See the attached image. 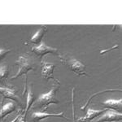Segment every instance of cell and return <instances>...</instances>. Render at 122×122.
<instances>
[{
	"label": "cell",
	"mask_w": 122,
	"mask_h": 122,
	"mask_svg": "<svg viewBox=\"0 0 122 122\" xmlns=\"http://www.w3.org/2000/svg\"><path fill=\"white\" fill-rule=\"evenodd\" d=\"M58 90H59V86H54L48 93L42 94L33 103L32 107L39 108L42 112H45L51 104H58L60 103V101L56 99V94Z\"/></svg>",
	"instance_id": "obj_1"
},
{
	"label": "cell",
	"mask_w": 122,
	"mask_h": 122,
	"mask_svg": "<svg viewBox=\"0 0 122 122\" xmlns=\"http://www.w3.org/2000/svg\"><path fill=\"white\" fill-rule=\"evenodd\" d=\"M60 60L63 63L64 65H65L67 68L72 72H75L76 75L81 76H88V74L86 72V66L80 62L79 60H76L73 57H63L60 56Z\"/></svg>",
	"instance_id": "obj_2"
},
{
	"label": "cell",
	"mask_w": 122,
	"mask_h": 122,
	"mask_svg": "<svg viewBox=\"0 0 122 122\" xmlns=\"http://www.w3.org/2000/svg\"><path fill=\"white\" fill-rule=\"evenodd\" d=\"M15 64L19 66L18 72H17V73L15 74L14 76H12V77L11 78V80H15V79H16V78H18L19 76H21L22 75H27V73H28L29 71L33 70V68H34L33 66L30 64L29 59L25 58V57L23 56H19L18 60L15 62Z\"/></svg>",
	"instance_id": "obj_3"
},
{
	"label": "cell",
	"mask_w": 122,
	"mask_h": 122,
	"mask_svg": "<svg viewBox=\"0 0 122 122\" xmlns=\"http://www.w3.org/2000/svg\"><path fill=\"white\" fill-rule=\"evenodd\" d=\"M31 51H32L37 56H38L40 59L42 58L43 56H46L47 54L58 55V49L47 46V45L45 44V42H41L40 44H39V46H38L32 47Z\"/></svg>",
	"instance_id": "obj_4"
},
{
	"label": "cell",
	"mask_w": 122,
	"mask_h": 122,
	"mask_svg": "<svg viewBox=\"0 0 122 122\" xmlns=\"http://www.w3.org/2000/svg\"><path fill=\"white\" fill-rule=\"evenodd\" d=\"M122 120V114L121 112H117L115 111H107L103 114H102L95 122H113V121H119Z\"/></svg>",
	"instance_id": "obj_5"
},
{
	"label": "cell",
	"mask_w": 122,
	"mask_h": 122,
	"mask_svg": "<svg viewBox=\"0 0 122 122\" xmlns=\"http://www.w3.org/2000/svg\"><path fill=\"white\" fill-rule=\"evenodd\" d=\"M64 112L60 113H46L45 112H36L33 113L32 115V120L33 122H39L43 119H46L48 117H62L65 118L66 120H68V118L64 117Z\"/></svg>",
	"instance_id": "obj_6"
},
{
	"label": "cell",
	"mask_w": 122,
	"mask_h": 122,
	"mask_svg": "<svg viewBox=\"0 0 122 122\" xmlns=\"http://www.w3.org/2000/svg\"><path fill=\"white\" fill-rule=\"evenodd\" d=\"M107 109L104 108V109H100V110H94L92 108H89L86 113V117H81L77 120V121L79 122H90L91 121H93L94 118L99 117L102 114H103L107 111Z\"/></svg>",
	"instance_id": "obj_7"
},
{
	"label": "cell",
	"mask_w": 122,
	"mask_h": 122,
	"mask_svg": "<svg viewBox=\"0 0 122 122\" xmlns=\"http://www.w3.org/2000/svg\"><path fill=\"white\" fill-rule=\"evenodd\" d=\"M103 106L106 109H111L112 111L121 113L122 110V99H107L103 103Z\"/></svg>",
	"instance_id": "obj_8"
},
{
	"label": "cell",
	"mask_w": 122,
	"mask_h": 122,
	"mask_svg": "<svg viewBox=\"0 0 122 122\" xmlns=\"http://www.w3.org/2000/svg\"><path fill=\"white\" fill-rule=\"evenodd\" d=\"M56 68L54 64H49V63L42 62V76L46 80L54 79L53 72Z\"/></svg>",
	"instance_id": "obj_9"
},
{
	"label": "cell",
	"mask_w": 122,
	"mask_h": 122,
	"mask_svg": "<svg viewBox=\"0 0 122 122\" xmlns=\"http://www.w3.org/2000/svg\"><path fill=\"white\" fill-rule=\"evenodd\" d=\"M0 94L3 95V98L11 99L19 104L21 103L20 99H19V97L15 94V90L13 89H10V88L7 87H0Z\"/></svg>",
	"instance_id": "obj_10"
},
{
	"label": "cell",
	"mask_w": 122,
	"mask_h": 122,
	"mask_svg": "<svg viewBox=\"0 0 122 122\" xmlns=\"http://www.w3.org/2000/svg\"><path fill=\"white\" fill-rule=\"evenodd\" d=\"M46 30H47V26H42L38 30V32L31 38L29 42L31 43H33V44H40L42 42V38L46 34Z\"/></svg>",
	"instance_id": "obj_11"
},
{
	"label": "cell",
	"mask_w": 122,
	"mask_h": 122,
	"mask_svg": "<svg viewBox=\"0 0 122 122\" xmlns=\"http://www.w3.org/2000/svg\"><path fill=\"white\" fill-rule=\"evenodd\" d=\"M15 110V104H13L12 103H7L0 110V120H3L5 117L8 116L11 112H13Z\"/></svg>",
	"instance_id": "obj_12"
},
{
	"label": "cell",
	"mask_w": 122,
	"mask_h": 122,
	"mask_svg": "<svg viewBox=\"0 0 122 122\" xmlns=\"http://www.w3.org/2000/svg\"><path fill=\"white\" fill-rule=\"evenodd\" d=\"M9 75V68L7 65H2L0 67V83L2 85L6 84L7 76Z\"/></svg>",
	"instance_id": "obj_13"
},
{
	"label": "cell",
	"mask_w": 122,
	"mask_h": 122,
	"mask_svg": "<svg viewBox=\"0 0 122 122\" xmlns=\"http://www.w3.org/2000/svg\"><path fill=\"white\" fill-rule=\"evenodd\" d=\"M34 103V96L32 93L30 89H29L28 94H27V102H26V109H25V113L29 110V108L32 107L33 104Z\"/></svg>",
	"instance_id": "obj_14"
},
{
	"label": "cell",
	"mask_w": 122,
	"mask_h": 122,
	"mask_svg": "<svg viewBox=\"0 0 122 122\" xmlns=\"http://www.w3.org/2000/svg\"><path fill=\"white\" fill-rule=\"evenodd\" d=\"M11 52L10 50H5V49H0V63L2 62L5 59V57L7 56V55L8 53Z\"/></svg>",
	"instance_id": "obj_15"
},
{
	"label": "cell",
	"mask_w": 122,
	"mask_h": 122,
	"mask_svg": "<svg viewBox=\"0 0 122 122\" xmlns=\"http://www.w3.org/2000/svg\"><path fill=\"white\" fill-rule=\"evenodd\" d=\"M16 122H25V117H20L18 119V121H17Z\"/></svg>",
	"instance_id": "obj_16"
},
{
	"label": "cell",
	"mask_w": 122,
	"mask_h": 122,
	"mask_svg": "<svg viewBox=\"0 0 122 122\" xmlns=\"http://www.w3.org/2000/svg\"><path fill=\"white\" fill-rule=\"evenodd\" d=\"M20 117V115H18V116H17V117H15V119L14 120H13V121H11V122H16L17 121H18V119H19V118Z\"/></svg>",
	"instance_id": "obj_17"
},
{
	"label": "cell",
	"mask_w": 122,
	"mask_h": 122,
	"mask_svg": "<svg viewBox=\"0 0 122 122\" xmlns=\"http://www.w3.org/2000/svg\"><path fill=\"white\" fill-rule=\"evenodd\" d=\"M2 103V102H1ZM1 103H0V107H1ZM0 110H1V107H0Z\"/></svg>",
	"instance_id": "obj_18"
}]
</instances>
